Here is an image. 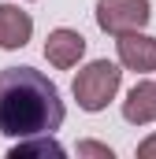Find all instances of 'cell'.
I'll return each mask as SVG.
<instances>
[{"mask_svg": "<svg viewBox=\"0 0 156 159\" xmlns=\"http://www.w3.org/2000/svg\"><path fill=\"white\" fill-rule=\"evenodd\" d=\"M138 159H156V133L149 137V141L138 144Z\"/></svg>", "mask_w": 156, "mask_h": 159, "instance_id": "obj_10", "label": "cell"}, {"mask_svg": "<svg viewBox=\"0 0 156 159\" xmlns=\"http://www.w3.org/2000/svg\"><path fill=\"white\" fill-rule=\"evenodd\" d=\"M34 34V19L15 7V4H0V48H22Z\"/></svg>", "mask_w": 156, "mask_h": 159, "instance_id": "obj_7", "label": "cell"}, {"mask_svg": "<svg viewBox=\"0 0 156 159\" xmlns=\"http://www.w3.org/2000/svg\"><path fill=\"white\" fill-rule=\"evenodd\" d=\"M123 119L130 122V126H149V122H156V81H138L126 93Z\"/></svg>", "mask_w": 156, "mask_h": 159, "instance_id": "obj_6", "label": "cell"}, {"mask_svg": "<svg viewBox=\"0 0 156 159\" xmlns=\"http://www.w3.org/2000/svg\"><path fill=\"white\" fill-rule=\"evenodd\" d=\"M78 156H100V159H112V148H108V144H97V141H82V144H78Z\"/></svg>", "mask_w": 156, "mask_h": 159, "instance_id": "obj_9", "label": "cell"}, {"mask_svg": "<svg viewBox=\"0 0 156 159\" xmlns=\"http://www.w3.org/2000/svg\"><path fill=\"white\" fill-rule=\"evenodd\" d=\"M153 19L149 0H97V26L104 34H126V30H141Z\"/></svg>", "mask_w": 156, "mask_h": 159, "instance_id": "obj_3", "label": "cell"}, {"mask_svg": "<svg viewBox=\"0 0 156 159\" xmlns=\"http://www.w3.org/2000/svg\"><path fill=\"white\" fill-rule=\"evenodd\" d=\"M115 48H119V63L126 70H138V74L156 70V37L141 34V30H126V34H115Z\"/></svg>", "mask_w": 156, "mask_h": 159, "instance_id": "obj_4", "label": "cell"}, {"mask_svg": "<svg viewBox=\"0 0 156 159\" xmlns=\"http://www.w3.org/2000/svg\"><path fill=\"white\" fill-rule=\"evenodd\" d=\"M63 122V100L56 81L34 67L0 70V133L4 137H37L56 133Z\"/></svg>", "mask_w": 156, "mask_h": 159, "instance_id": "obj_1", "label": "cell"}, {"mask_svg": "<svg viewBox=\"0 0 156 159\" xmlns=\"http://www.w3.org/2000/svg\"><path fill=\"white\" fill-rule=\"evenodd\" d=\"M85 56V37L78 30H52L45 41V59L56 67V70H71L78 67V59Z\"/></svg>", "mask_w": 156, "mask_h": 159, "instance_id": "obj_5", "label": "cell"}, {"mask_svg": "<svg viewBox=\"0 0 156 159\" xmlns=\"http://www.w3.org/2000/svg\"><path fill=\"white\" fill-rule=\"evenodd\" d=\"M30 156H63V144H56L52 141V133H37V137H22L11 152H7V159H30Z\"/></svg>", "mask_w": 156, "mask_h": 159, "instance_id": "obj_8", "label": "cell"}, {"mask_svg": "<svg viewBox=\"0 0 156 159\" xmlns=\"http://www.w3.org/2000/svg\"><path fill=\"white\" fill-rule=\"evenodd\" d=\"M119 81H123V70H119L115 63H108V59H93L89 67L78 70L71 93H75V100H78L82 111H104L108 100L119 93Z\"/></svg>", "mask_w": 156, "mask_h": 159, "instance_id": "obj_2", "label": "cell"}]
</instances>
